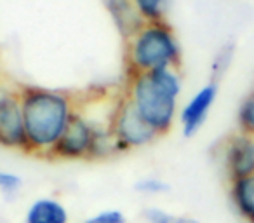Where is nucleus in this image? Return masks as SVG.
I'll return each mask as SVG.
<instances>
[{
  "label": "nucleus",
  "instance_id": "nucleus-17",
  "mask_svg": "<svg viewBox=\"0 0 254 223\" xmlns=\"http://www.w3.org/2000/svg\"><path fill=\"white\" fill-rule=\"evenodd\" d=\"M23 187L21 176L9 171H0V190L4 192L5 195H14L19 192V188Z\"/></svg>",
  "mask_w": 254,
  "mask_h": 223
},
{
  "label": "nucleus",
  "instance_id": "nucleus-11",
  "mask_svg": "<svg viewBox=\"0 0 254 223\" xmlns=\"http://www.w3.org/2000/svg\"><path fill=\"white\" fill-rule=\"evenodd\" d=\"M64 206L56 199H37L26 211L25 223H68Z\"/></svg>",
  "mask_w": 254,
  "mask_h": 223
},
{
  "label": "nucleus",
  "instance_id": "nucleus-8",
  "mask_svg": "<svg viewBox=\"0 0 254 223\" xmlns=\"http://www.w3.org/2000/svg\"><path fill=\"white\" fill-rule=\"evenodd\" d=\"M223 166L230 181L254 174V136L237 131L223 147Z\"/></svg>",
  "mask_w": 254,
  "mask_h": 223
},
{
  "label": "nucleus",
  "instance_id": "nucleus-16",
  "mask_svg": "<svg viewBox=\"0 0 254 223\" xmlns=\"http://www.w3.org/2000/svg\"><path fill=\"white\" fill-rule=\"evenodd\" d=\"M134 190H138L139 194L157 195V194H164V192L169 190V185L164 180H160V178L148 176V178H141V180L134 185Z\"/></svg>",
  "mask_w": 254,
  "mask_h": 223
},
{
  "label": "nucleus",
  "instance_id": "nucleus-13",
  "mask_svg": "<svg viewBox=\"0 0 254 223\" xmlns=\"http://www.w3.org/2000/svg\"><path fill=\"white\" fill-rule=\"evenodd\" d=\"M132 4L145 23L166 21L167 0H132Z\"/></svg>",
  "mask_w": 254,
  "mask_h": 223
},
{
  "label": "nucleus",
  "instance_id": "nucleus-6",
  "mask_svg": "<svg viewBox=\"0 0 254 223\" xmlns=\"http://www.w3.org/2000/svg\"><path fill=\"white\" fill-rule=\"evenodd\" d=\"M96 124L91 122L82 112H75L68 128L64 129L63 136L54 147L51 157L63 160H78L89 159L91 155L92 140H94Z\"/></svg>",
  "mask_w": 254,
  "mask_h": 223
},
{
  "label": "nucleus",
  "instance_id": "nucleus-9",
  "mask_svg": "<svg viewBox=\"0 0 254 223\" xmlns=\"http://www.w3.org/2000/svg\"><path fill=\"white\" fill-rule=\"evenodd\" d=\"M115 30L126 42L132 39L145 26V21L136 11L132 0H103Z\"/></svg>",
  "mask_w": 254,
  "mask_h": 223
},
{
  "label": "nucleus",
  "instance_id": "nucleus-12",
  "mask_svg": "<svg viewBox=\"0 0 254 223\" xmlns=\"http://www.w3.org/2000/svg\"><path fill=\"white\" fill-rule=\"evenodd\" d=\"M233 56H235V44L233 42H226L219 47L211 63V82L219 84V80L225 77L228 68L232 67Z\"/></svg>",
  "mask_w": 254,
  "mask_h": 223
},
{
  "label": "nucleus",
  "instance_id": "nucleus-14",
  "mask_svg": "<svg viewBox=\"0 0 254 223\" xmlns=\"http://www.w3.org/2000/svg\"><path fill=\"white\" fill-rule=\"evenodd\" d=\"M237 126L240 133L254 136V89L240 103L237 112Z\"/></svg>",
  "mask_w": 254,
  "mask_h": 223
},
{
  "label": "nucleus",
  "instance_id": "nucleus-10",
  "mask_svg": "<svg viewBox=\"0 0 254 223\" xmlns=\"http://www.w3.org/2000/svg\"><path fill=\"white\" fill-rule=\"evenodd\" d=\"M230 201L246 223H254V174L230 181Z\"/></svg>",
  "mask_w": 254,
  "mask_h": 223
},
{
  "label": "nucleus",
  "instance_id": "nucleus-7",
  "mask_svg": "<svg viewBox=\"0 0 254 223\" xmlns=\"http://www.w3.org/2000/svg\"><path fill=\"white\" fill-rule=\"evenodd\" d=\"M218 98V84L209 80L202 85L180 110V126L185 138H193L207 121L211 108L214 106Z\"/></svg>",
  "mask_w": 254,
  "mask_h": 223
},
{
  "label": "nucleus",
  "instance_id": "nucleus-2",
  "mask_svg": "<svg viewBox=\"0 0 254 223\" xmlns=\"http://www.w3.org/2000/svg\"><path fill=\"white\" fill-rule=\"evenodd\" d=\"M183 92L180 68H162L150 74H129L126 96L138 114L157 133L164 136L178 119V99Z\"/></svg>",
  "mask_w": 254,
  "mask_h": 223
},
{
  "label": "nucleus",
  "instance_id": "nucleus-18",
  "mask_svg": "<svg viewBox=\"0 0 254 223\" xmlns=\"http://www.w3.org/2000/svg\"><path fill=\"white\" fill-rule=\"evenodd\" d=\"M84 223H126V216L119 209H106L87 218Z\"/></svg>",
  "mask_w": 254,
  "mask_h": 223
},
{
  "label": "nucleus",
  "instance_id": "nucleus-5",
  "mask_svg": "<svg viewBox=\"0 0 254 223\" xmlns=\"http://www.w3.org/2000/svg\"><path fill=\"white\" fill-rule=\"evenodd\" d=\"M0 147L26 152V131L19 89L0 85Z\"/></svg>",
  "mask_w": 254,
  "mask_h": 223
},
{
  "label": "nucleus",
  "instance_id": "nucleus-19",
  "mask_svg": "<svg viewBox=\"0 0 254 223\" xmlns=\"http://www.w3.org/2000/svg\"><path fill=\"white\" fill-rule=\"evenodd\" d=\"M0 85H2V84H0Z\"/></svg>",
  "mask_w": 254,
  "mask_h": 223
},
{
  "label": "nucleus",
  "instance_id": "nucleus-3",
  "mask_svg": "<svg viewBox=\"0 0 254 223\" xmlns=\"http://www.w3.org/2000/svg\"><path fill=\"white\" fill-rule=\"evenodd\" d=\"M129 74H150L162 68H180L181 46L174 30L166 21L145 23L127 42Z\"/></svg>",
  "mask_w": 254,
  "mask_h": 223
},
{
  "label": "nucleus",
  "instance_id": "nucleus-1",
  "mask_svg": "<svg viewBox=\"0 0 254 223\" xmlns=\"http://www.w3.org/2000/svg\"><path fill=\"white\" fill-rule=\"evenodd\" d=\"M28 153L49 155L77 112L75 99L58 89L19 87Z\"/></svg>",
  "mask_w": 254,
  "mask_h": 223
},
{
  "label": "nucleus",
  "instance_id": "nucleus-4",
  "mask_svg": "<svg viewBox=\"0 0 254 223\" xmlns=\"http://www.w3.org/2000/svg\"><path fill=\"white\" fill-rule=\"evenodd\" d=\"M108 126L122 153L146 147L159 138V135L146 124L145 119L138 114V110L134 108V105L129 101L127 96L117 101L115 108L110 115Z\"/></svg>",
  "mask_w": 254,
  "mask_h": 223
},
{
  "label": "nucleus",
  "instance_id": "nucleus-15",
  "mask_svg": "<svg viewBox=\"0 0 254 223\" xmlns=\"http://www.w3.org/2000/svg\"><path fill=\"white\" fill-rule=\"evenodd\" d=\"M145 218L148 223H200L197 218L191 216H176L166 213L159 208H146L145 209Z\"/></svg>",
  "mask_w": 254,
  "mask_h": 223
}]
</instances>
